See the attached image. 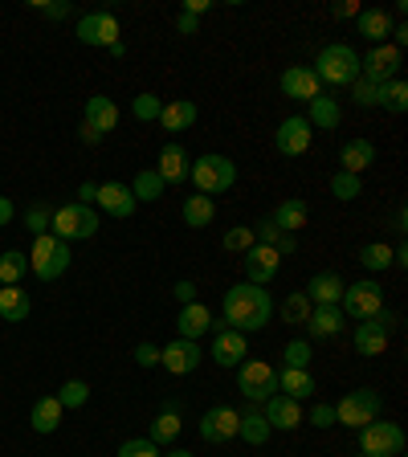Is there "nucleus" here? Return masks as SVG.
Returning <instances> with one entry per match:
<instances>
[{
  "instance_id": "de8ad7c7",
  "label": "nucleus",
  "mask_w": 408,
  "mask_h": 457,
  "mask_svg": "<svg viewBox=\"0 0 408 457\" xmlns=\"http://www.w3.org/2000/svg\"><path fill=\"white\" fill-rule=\"evenodd\" d=\"M352 103L355 106H380V86L376 82H368V78H355L352 82Z\"/></svg>"
},
{
  "instance_id": "49530a36",
  "label": "nucleus",
  "mask_w": 408,
  "mask_h": 457,
  "mask_svg": "<svg viewBox=\"0 0 408 457\" xmlns=\"http://www.w3.org/2000/svg\"><path fill=\"white\" fill-rule=\"evenodd\" d=\"M249 245H254V225H233L221 237V249H229V253H246Z\"/></svg>"
},
{
  "instance_id": "37998d69",
  "label": "nucleus",
  "mask_w": 408,
  "mask_h": 457,
  "mask_svg": "<svg viewBox=\"0 0 408 457\" xmlns=\"http://www.w3.org/2000/svg\"><path fill=\"white\" fill-rule=\"evenodd\" d=\"M86 400H90V384L86 380H66L57 388V404H62V409H82Z\"/></svg>"
},
{
  "instance_id": "0e129e2a",
  "label": "nucleus",
  "mask_w": 408,
  "mask_h": 457,
  "mask_svg": "<svg viewBox=\"0 0 408 457\" xmlns=\"http://www.w3.org/2000/svg\"><path fill=\"white\" fill-rule=\"evenodd\" d=\"M160 457H196V453H188V449H171V453H160Z\"/></svg>"
},
{
  "instance_id": "e2e57ef3",
  "label": "nucleus",
  "mask_w": 408,
  "mask_h": 457,
  "mask_svg": "<svg viewBox=\"0 0 408 457\" xmlns=\"http://www.w3.org/2000/svg\"><path fill=\"white\" fill-rule=\"evenodd\" d=\"M295 249H298V237H290V233L278 241V257H282V253H295Z\"/></svg>"
},
{
  "instance_id": "6e6d98bb",
  "label": "nucleus",
  "mask_w": 408,
  "mask_h": 457,
  "mask_svg": "<svg viewBox=\"0 0 408 457\" xmlns=\"http://www.w3.org/2000/svg\"><path fill=\"white\" fill-rule=\"evenodd\" d=\"M212 9V4H209V0H184V17H204V12H209Z\"/></svg>"
},
{
  "instance_id": "aec40b11",
  "label": "nucleus",
  "mask_w": 408,
  "mask_h": 457,
  "mask_svg": "<svg viewBox=\"0 0 408 457\" xmlns=\"http://www.w3.org/2000/svg\"><path fill=\"white\" fill-rule=\"evenodd\" d=\"M262 412H266L270 428H282V433H290V428L303 425V404L290 396H282V392H274V396L262 404Z\"/></svg>"
},
{
  "instance_id": "4c0bfd02",
  "label": "nucleus",
  "mask_w": 408,
  "mask_h": 457,
  "mask_svg": "<svg viewBox=\"0 0 408 457\" xmlns=\"http://www.w3.org/2000/svg\"><path fill=\"white\" fill-rule=\"evenodd\" d=\"M29 270V257L21 249H4L0 253V286H17Z\"/></svg>"
},
{
  "instance_id": "c756f323",
  "label": "nucleus",
  "mask_w": 408,
  "mask_h": 457,
  "mask_svg": "<svg viewBox=\"0 0 408 457\" xmlns=\"http://www.w3.org/2000/svg\"><path fill=\"white\" fill-rule=\"evenodd\" d=\"M82 123H90L95 131H103V135L114 131V127H119V106H114L106 95L86 98V119H82Z\"/></svg>"
},
{
  "instance_id": "864d4df0",
  "label": "nucleus",
  "mask_w": 408,
  "mask_h": 457,
  "mask_svg": "<svg viewBox=\"0 0 408 457\" xmlns=\"http://www.w3.org/2000/svg\"><path fill=\"white\" fill-rule=\"evenodd\" d=\"M37 12L41 17H49V21H62V17L74 12V4H70V0H57V4H37Z\"/></svg>"
},
{
  "instance_id": "4be33fe9",
  "label": "nucleus",
  "mask_w": 408,
  "mask_h": 457,
  "mask_svg": "<svg viewBox=\"0 0 408 457\" xmlns=\"http://www.w3.org/2000/svg\"><path fill=\"white\" fill-rule=\"evenodd\" d=\"M188 152H184L180 143H163L160 147V160H155V176L163 184H184L188 180Z\"/></svg>"
},
{
  "instance_id": "a18cd8bd",
  "label": "nucleus",
  "mask_w": 408,
  "mask_h": 457,
  "mask_svg": "<svg viewBox=\"0 0 408 457\" xmlns=\"http://www.w3.org/2000/svg\"><path fill=\"white\" fill-rule=\"evenodd\" d=\"M360 192H363L360 176H352V171H335L331 176V196L335 200H355Z\"/></svg>"
},
{
  "instance_id": "2f4dec72",
  "label": "nucleus",
  "mask_w": 408,
  "mask_h": 457,
  "mask_svg": "<svg viewBox=\"0 0 408 457\" xmlns=\"http://www.w3.org/2000/svg\"><path fill=\"white\" fill-rule=\"evenodd\" d=\"M306 217H311V209H306V200H298V196H290V200H282V204H278L274 209V225L282 228V233H290V237H295L298 228H306Z\"/></svg>"
},
{
  "instance_id": "c85d7f7f",
  "label": "nucleus",
  "mask_w": 408,
  "mask_h": 457,
  "mask_svg": "<svg viewBox=\"0 0 408 457\" xmlns=\"http://www.w3.org/2000/svg\"><path fill=\"white\" fill-rule=\"evenodd\" d=\"M339 163H343L339 171H352V176H360L363 168H371V163H376V147H371L368 139H347L339 147Z\"/></svg>"
},
{
  "instance_id": "c03bdc74",
  "label": "nucleus",
  "mask_w": 408,
  "mask_h": 457,
  "mask_svg": "<svg viewBox=\"0 0 408 457\" xmlns=\"http://www.w3.org/2000/svg\"><path fill=\"white\" fill-rule=\"evenodd\" d=\"M160 111H163V103H160V95H152V90H143V95L131 103V114L139 119V123H155Z\"/></svg>"
},
{
  "instance_id": "f8f14e48",
  "label": "nucleus",
  "mask_w": 408,
  "mask_h": 457,
  "mask_svg": "<svg viewBox=\"0 0 408 457\" xmlns=\"http://www.w3.org/2000/svg\"><path fill=\"white\" fill-rule=\"evenodd\" d=\"M237 420H241L237 409H229V404H212V409L200 417V437L209 441V445H225V441L237 437Z\"/></svg>"
},
{
  "instance_id": "7c9ffc66",
  "label": "nucleus",
  "mask_w": 408,
  "mask_h": 457,
  "mask_svg": "<svg viewBox=\"0 0 408 457\" xmlns=\"http://www.w3.org/2000/svg\"><path fill=\"white\" fill-rule=\"evenodd\" d=\"M311 114H303L306 123H311V131L319 127V131H335L339 127V119H343V111H339V103H335L331 95H319V98H311Z\"/></svg>"
},
{
  "instance_id": "5fc2aeb1",
  "label": "nucleus",
  "mask_w": 408,
  "mask_h": 457,
  "mask_svg": "<svg viewBox=\"0 0 408 457\" xmlns=\"http://www.w3.org/2000/svg\"><path fill=\"white\" fill-rule=\"evenodd\" d=\"M176 298H180V306L184 303H196V282H188V278H184V282H176Z\"/></svg>"
},
{
  "instance_id": "6ab92c4d",
  "label": "nucleus",
  "mask_w": 408,
  "mask_h": 457,
  "mask_svg": "<svg viewBox=\"0 0 408 457\" xmlns=\"http://www.w3.org/2000/svg\"><path fill=\"white\" fill-rule=\"evenodd\" d=\"M95 204L103 212H111V217H131L139 204H135V196H131V188L127 184H119V180H106V184H98V196H95Z\"/></svg>"
},
{
  "instance_id": "2eb2a0df",
  "label": "nucleus",
  "mask_w": 408,
  "mask_h": 457,
  "mask_svg": "<svg viewBox=\"0 0 408 457\" xmlns=\"http://www.w3.org/2000/svg\"><path fill=\"white\" fill-rule=\"evenodd\" d=\"M200 347H196V339H171L168 347H160V363L171 371V376H188V371H196L200 368Z\"/></svg>"
},
{
  "instance_id": "f257e3e1",
  "label": "nucleus",
  "mask_w": 408,
  "mask_h": 457,
  "mask_svg": "<svg viewBox=\"0 0 408 457\" xmlns=\"http://www.w3.org/2000/svg\"><path fill=\"white\" fill-rule=\"evenodd\" d=\"M270 314H274V298L266 295V286L237 282V286H229L225 298H221V323L229 331L254 335L270 323Z\"/></svg>"
},
{
  "instance_id": "39448f33",
  "label": "nucleus",
  "mask_w": 408,
  "mask_h": 457,
  "mask_svg": "<svg viewBox=\"0 0 408 457\" xmlns=\"http://www.w3.org/2000/svg\"><path fill=\"white\" fill-rule=\"evenodd\" d=\"M314 78L327 86H352L355 78H360V54H355L352 46H343V41H335V46H323L319 49V62H314Z\"/></svg>"
},
{
  "instance_id": "412c9836",
  "label": "nucleus",
  "mask_w": 408,
  "mask_h": 457,
  "mask_svg": "<svg viewBox=\"0 0 408 457\" xmlns=\"http://www.w3.org/2000/svg\"><path fill=\"white\" fill-rule=\"evenodd\" d=\"M343 323H347V314L339 306H311L303 327H306V339H335L343 331Z\"/></svg>"
},
{
  "instance_id": "6e6552de",
  "label": "nucleus",
  "mask_w": 408,
  "mask_h": 457,
  "mask_svg": "<svg viewBox=\"0 0 408 457\" xmlns=\"http://www.w3.org/2000/svg\"><path fill=\"white\" fill-rule=\"evenodd\" d=\"M360 453L363 457H400L404 453V428L392 420H371L360 428Z\"/></svg>"
},
{
  "instance_id": "4468645a",
  "label": "nucleus",
  "mask_w": 408,
  "mask_h": 457,
  "mask_svg": "<svg viewBox=\"0 0 408 457\" xmlns=\"http://www.w3.org/2000/svg\"><path fill=\"white\" fill-rule=\"evenodd\" d=\"M311 139H314V131H311V123H306L303 114H290V119H282V127H278V135H274V147L282 155H306V147H311Z\"/></svg>"
},
{
  "instance_id": "b1692460",
  "label": "nucleus",
  "mask_w": 408,
  "mask_h": 457,
  "mask_svg": "<svg viewBox=\"0 0 408 457\" xmlns=\"http://www.w3.org/2000/svg\"><path fill=\"white\" fill-rule=\"evenodd\" d=\"M212 311L200 303H184L180 306V319H176V331H180V339H200V335L212 331Z\"/></svg>"
},
{
  "instance_id": "09e8293b",
  "label": "nucleus",
  "mask_w": 408,
  "mask_h": 457,
  "mask_svg": "<svg viewBox=\"0 0 408 457\" xmlns=\"http://www.w3.org/2000/svg\"><path fill=\"white\" fill-rule=\"evenodd\" d=\"M119 457H160V445L152 437H127L119 445Z\"/></svg>"
},
{
  "instance_id": "5701e85b",
  "label": "nucleus",
  "mask_w": 408,
  "mask_h": 457,
  "mask_svg": "<svg viewBox=\"0 0 408 457\" xmlns=\"http://www.w3.org/2000/svg\"><path fill=\"white\" fill-rule=\"evenodd\" d=\"M303 295L311 298V306H339V298H343V278L335 274V270H323V274H314L311 282H306Z\"/></svg>"
},
{
  "instance_id": "052dcab7",
  "label": "nucleus",
  "mask_w": 408,
  "mask_h": 457,
  "mask_svg": "<svg viewBox=\"0 0 408 457\" xmlns=\"http://www.w3.org/2000/svg\"><path fill=\"white\" fill-rule=\"evenodd\" d=\"M12 217H17V209H12V200H9V196H0V225H9Z\"/></svg>"
},
{
  "instance_id": "8fccbe9b",
  "label": "nucleus",
  "mask_w": 408,
  "mask_h": 457,
  "mask_svg": "<svg viewBox=\"0 0 408 457\" xmlns=\"http://www.w3.org/2000/svg\"><path fill=\"white\" fill-rule=\"evenodd\" d=\"M25 225L33 228V237H37V233H49V204H29Z\"/></svg>"
},
{
  "instance_id": "680f3d73",
  "label": "nucleus",
  "mask_w": 408,
  "mask_h": 457,
  "mask_svg": "<svg viewBox=\"0 0 408 457\" xmlns=\"http://www.w3.org/2000/svg\"><path fill=\"white\" fill-rule=\"evenodd\" d=\"M176 29H180L184 37H192V33H196V17H184L180 12V17H176Z\"/></svg>"
},
{
  "instance_id": "3c124183",
  "label": "nucleus",
  "mask_w": 408,
  "mask_h": 457,
  "mask_svg": "<svg viewBox=\"0 0 408 457\" xmlns=\"http://www.w3.org/2000/svg\"><path fill=\"white\" fill-rule=\"evenodd\" d=\"M311 425L314 428H331L335 425V404H323V400H319V404L311 409Z\"/></svg>"
},
{
  "instance_id": "393cba45",
  "label": "nucleus",
  "mask_w": 408,
  "mask_h": 457,
  "mask_svg": "<svg viewBox=\"0 0 408 457\" xmlns=\"http://www.w3.org/2000/svg\"><path fill=\"white\" fill-rule=\"evenodd\" d=\"M392 29H396L392 12H384V9H360V37H368L371 46H388Z\"/></svg>"
},
{
  "instance_id": "a878e982",
  "label": "nucleus",
  "mask_w": 408,
  "mask_h": 457,
  "mask_svg": "<svg viewBox=\"0 0 408 457\" xmlns=\"http://www.w3.org/2000/svg\"><path fill=\"white\" fill-rule=\"evenodd\" d=\"M196 103L192 98H171V103H163L160 111V127L163 131H188L192 123H196Z\"/></svg>"
},
{
  "instance_id": "9b49d317",
  "label": "nucleus",
  "mask_w": 408,
  "mask_h": 457,
  "mask_svg": "<svg viewBox=\"0 0 408 457\" xmlns=\"http://www.w3.org/2000/svg\"><path fill=\"white\" fill-rule=\"evenodd\" d=\"M400 66H404V54H400L396 46H376L368 57H360V74L376 86L400 78Z\"/></svg>"
},
{
  "instance_id": "dca6fc26",
  "label": "nucleus",
  "mask_w": 408,
  "mask_h": 457,
  "mask_svg": "<svg viewBox=\"0 0 408 457\" xmlns=\"http://www.w3.org/2000/svg\"><path fill=\"white\" fill-rule=\"evenodd\" d=\"M278 262H282V257H278V249H270V245H249L246 249V262H241V266H246V282H254V286H266V282H274L278 278Z\"/></svg>"
},
{
  "instance_id": "bb28decb",
  "label": "nucleus",
  "mask_w": 408,
  "mask_h": 457,
  "mask_svg": "<svg viewBox=\"0 0 408 457\" xmlns=\"http://www.w3.org/2000/svg\"><path fill=\"white\" fill-rule=\"evenodd\" d=\"M270 420H266V412L257 409V404H249L246 412H241V420H237V437L246 441V445H266L270 441Z\"/></svg>"
},
{
  "instance_id": "ea45409f",
  "label": "nucleus",
  "mask_w": 408,
  "mask_h": 457,
  "mask_svg": "<svg viewBox=\"0 0 408 457\" xmlns=\"http://www.w3.org/2000/svg\"><path fill=\"white\" fill-rule=\"evenodd\" d=\"M360 266L371 270V274L388 270L392 266V245H384V241H368V245L360 249Z\"/></svg>"
},
{
  "instance_id": "ddd939ff",
  "label": "nucleus",
  "mask_w": 408,
  "mask_h": 457,
  "mask_svg": "<svg viewBox=\"0 0 408 457\" xmlns=\"http://www.w3.org/2000/svg\"><path fill=\"white\" fill-rule=\"evenodd\" d=\"M392 339V327H388V314H376V319H363L360 327L352 331V343L360 355H384Z\"/></svg>"
},
{
  "instance_id": "13d9d810",
  "label": "nucleus",
  "mask_w": 408,
  "mask_h": 457,
  "mask_svg": "<svg viewBox=\"0 0 408 457\" xmlns=\"http://www.w3.org/2000/svg\"><path fill=\"white\" fill-rule=\"evenodd\" d=\"M78 139H82V143H90V147H95V143H103L106 135H103V131H95V127H90V123H82V127H78Z\"/></svg>"
},
{
  "instance_id": "20e7f679",
  "label": "nucleus",
  "mask_w": 408,
  "mask_h": 457,
  "mask_svg": "<svg viewBox=\"0 0 408 457\" xmlns=\"http://www.w3.org/2000/svg\"><path fill=\"white\" fill-rule=\"evenodd\" d=\"M49 233H54L57 241H90L98 233V212L90 209V204H62V209L49 212Z\"/></svg>"
},
{
  "instance_id": "72a5a7b5",
  "label": "nucleus",
  "mask_w": 408,
  "mask_h": 457,
  "mask_svg": "<svg viewBox=\"0 0 408 457\" xmlns=\"http://www.w3.org/2000/svg\"><path fill=\"white\" fill-rule=\"evenodd\" d=\"M147 437H152L155 445H171V441L180 437V409H176V404H163V409L155 412L152 433H147Z\"/></svg>"
},
{
  "instance_id": "a211bd4d",
  "label": "nucleus",
  "mask_w": 408,
  "mask_h": 457,
  "mask_svg": "<svg viewBox=\"0 0 408 457\" xmlns=\"http://www.w3.org/2000/svg\"><path fill=\"white\" fill-rule=\"evenodd\" d=\"M278 86H282L286 98H298V103H311V98L323 95V90H319V78H314L311 66H286L282 78H278Z\"/></svg>"
},
{
  "instance_id": "7ed1b4c3",
  "label": "nucleus",
  "mask_w": 408,
  "mask_h": 457,
  "mask_svg": "<svg viewBox=\"0 0 408 457\" xmlns=\"http://www.w3.org/2000/svg\"><path fill=\"white\" fill-rule=\"evenodd\" d=\"M70 245L57 241L54 233H37L33 237V249H29V270L37 274V282H57V278L70 270Z\"/></svg>"
},
{
  "instance_id": "1a4fd4ad",
  "label": "nucleus",
  "mask_w": 408,
  "mask_h": 457,
  "mask_svg": "<svg viewBox=\"0 0 408 457\" xmlns=\"http://www.w3.org/2000/svg\"><path fill=\"white\" fill-rule=\"evenodd\" d=\"M339 311L352 314V319H376V314H384V286L371 282V278H363V282H352L343 286V298H339Z\"/></svg>"
},
{
  "instance_id": "cd10ccee",
  "label": "nucleus",
  "mask_w": 408,
  "mask_h": 457,
  "mask_svg": "<svg viewBox=\"0 0 408 457\" xmlns=\"http://www.w3.org/2000/svg\"><path fill=\"white\" fill-rule=\"evenodd\" d=\"M278 392H282V396H290V400H298V404H303L306 396H314V392H319V384H314V376H311V371H298V368H282V371H278Z\"/></svg>"
},
{
  "instance_id": "9d476101",
  "label": "nucleus",
  "mask_w": 408,
  "mask_h": 457,
  "mask_svg": "<svg viewBox=\"0 0 408 457\" xmlns=\"http://www.w3.org/2000/svg\"><path fill=\"white\" fill-rule=\"evenodd\" d=\"M119 21L111 17V12H86L82 21H78V41L82 46H95V49H111V46H119Z\"/></svg>"
},
{
  "instance_id": "a19ab883",
  "label": "nucleus",
  "mask_w": 408,
  "mask_h": 457,
  "mask_svg": "<svg viewBox=\"0 0 408 457\" xmlns=\"http://www.w3.org/2000/svg\"><path fill=\"white\" fill-rule=\"evenodd\" d=\"M282 368H298V371H311V360H314V352H311V339H290L282 347Z\"/></svg>"
},
{
  "instance_id": "f03ea898",
  "label": "nucleus",
  "mask_w": 408,
  "mask_h": 457,
  "mask_svg": "<svg viewBox=\"0 0 408 457\" xmlns=\"http://www.w3.org/2000/svg\"><path fill=\"white\" fill-rule=\"evenodd\" d=\"M188 180L196 184L200 196H221V192H229L233 184H237V163L229 160V155H196V160L188 163Z\"/></svg>"
},
{
  "instance_id": "4d7b16f0",
  "label": "nucleus",
  "mask_w": 408,
  "mask_h": 457,
  "mask_svg": "<svg viewBox=\"0 0 408 457\" xmlns=\"http://www.w3.org/2000/svg\"><path fill=\"white\" fill-rule=\"evenodd\" d=\"M331 12H335V17H343V21H347V17H360V0H339Z\"/></svg>"
},
{
  "instance_id": "79ce46f5",
  "label": "nucleus",
  "mask_w": 408,
  "mask_h": 457,
  "mask_svg": "<svg viewBox=\"0 0 408 457\" xmlns=\"http://www.w3.org/2000/svg\"><path fill=\"white\" fill-rule=\"evenodd\" d=\"M306 314H311V298H306L303 290L286 295V303H282V319H286V327H303V323H306Z\"/></svg>"
},
{
  "instance_id": "bf43d9fd",
  "label": "nucleus",
  "mask_w": 408,
  "mask_h": 457,
  "mask_svg": "<svg viewBox=\"0 0 408 457\" xmlns=\"http://www.w3.org/2000/svg\"><path fill=\"white\" fill-rule=\"evenodd\" d=\"M95 196H98V184L95 180H86L82 188H78V204H95Z\"/></svg>"
},
{
  "instance_id": "603ef678",
  "label": "nucleus",
  "mask_w": 408,
  "mask_h": 457,
  "mask_svg": "<svg viewBox=\"0 0 408 457\" xmlns=\"http://www.w3.org/2000/svg\"><path fill=\"white\" fill-rule=\"evenodd\" d=\"M135 363H139V368H155V363H160V347H155V343H139V347H135Z\"/></svg>"
},
{
  "instance_id": "69168bd1",
  "label": "nucleus",
  "mask_w": 408,
  "mask_h": 457,
  "mask_svg": "<svg viewBox=\"0 0 408 457\" xmlns=\"http://www.w3.org/2000/svg\"><path fill=\"white\" fill-rule=\"evenodd\" d=\"M355 457H363V453H355Z\"/></svg>"
},
{
  "instance_id": "58836bf2",
  "label": "nucleus",
  "mask_w": 408,
  "mask_h": 457,
  "mask_svg": "<svg viewBox=\"0 0 408 457\" xmlns=\"http://www.w3.org/2000/svg\"><path fill=\"white\" fill-rule=\"evenodd\" d=\"M380 106H384V111H392V114H404L408 111V86H404V78H392V82L380 86Z\"/></svg>"
},
{
  "instance_id": "e433bc0d",
  "label": "nucleus",
  "mask_w": 408,
  "mask_h": 457,
  "mask_svg": "<svg viewBox=\"0 0 408 457\" xmlns=\"http://www.w3.org/2000/svg\"><path fill=\"white\" fill-rule=\"evenodd\" d=\"M163 188H168V184L155 176V168H143L131 184V196H135V204H155V200L163 196Z\"/></svg>"
},
{
  "instance_id": "c9c22d12",
  "label": "nucleus",
  "mask_w": 408,
  "mask_h": 457,
  "mask_svg": "<svg viewBox=\"0 0 408 457\" xmlns=\"http://www.w3.org/2000/svg\"><path fill=\"white\" fill-rule=\"evenodd\" d=\"M184 225L188 228H204V225H212V217H217V204H212V196H184Z\"/></svg>"
},
{
  "instance_id": "f3484780",
  "label": "nucleus",
  "mask_w": 408,
  "mask_h": 457,
  "mask_svg": "<svg viewBox=\"0 0 408 457\" xmlns=\"http://www.w3.org/2000/svg\"><path fill=\"white\" fill-rule=\"evenodd\" d=\"M212 360L221 363V368H237L241 360H249V343L241 331H229V327H212Z\"/></svg>"
},
{
  "instance_id": "473e14b6",
  "label": "nucleus",
  "mask_w": 408,
  "mask_h": 457,
  "mask_svg": "<svg viewBox=\"0 0 408 457\" xmlns=\"http://www.w3.org/2000/svg\"><path fill=\"white\" fill-rule=\"evenodd\" d=\"M29 311H33V303L21 286H0V319L4 323H25Z\"/></svg>"
},
{
  "instance_id": "423d86ee",
  "label": "nucleus",
  "mask_w": 408,
  "mask_h": 457,
  "mask_svg": "<svg viewBox=\"0 0 408 457\" xmlns=\"http://www.w3.org/2000/svg\"><path fill=\"white\" fill-rule=\"evenodd\" d=\"M384 409V396L376 388H355L335 404V425H347V428H363L371 420L380 417Z\"/></svg>"
},
{
  "instance_id": "f704fd0d",
  "label": "nucleus",
  "mask_w": 408,
  "mask_h": 457,
  "mask_svg": "<svg viewBox=\"0 0 408 457\" xmlns=\"http://www.w3.org/2000/svg\"><path fill=\"white\" fill-rule=\"evenodd\" d=\"M62 404H57V396H41L37 404H33V417H29V425H33V433H54L57 425H62Z\"/></svg>"
},
{
  "instance_id": "0eeeda50",
  "label": "nucleus",
  "mask_w": 408,
  "mask_h": 457,
  "mask_svg": "<svg viewBox=\"0 0 408 457\" xmlns=\"http://www.w3.org/2000/svg\"><path fill=\"white\" fill-rule=\"evenodd\" d=\"M237 392L249 404H266L278 392V371L266 360H241L237 363Z\"/></svg>"
}]
</instances>
